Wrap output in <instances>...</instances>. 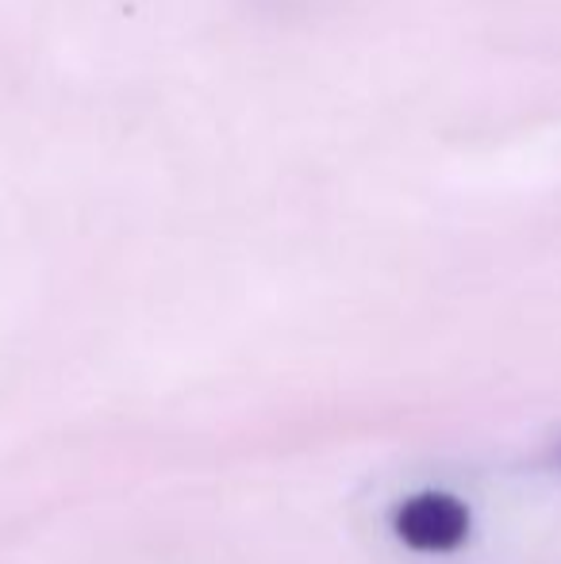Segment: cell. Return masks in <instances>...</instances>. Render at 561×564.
Masks as SVG:
<instances>
[{"mask_svg": "<svg viewBox=\"0 0 561 564\" xmlns=\"http://www.w3.org/2000/svg\"><path fill=\"white\" fill-rule=\"evenodd\" d=\"M392 527L408 550L450 553L470 538V507L450 491H420L404 499Z\"/></svg>", "mask_w": 561, "mask_h": 564, "instance_id": "1", "label": "cell"}]
</instances>
